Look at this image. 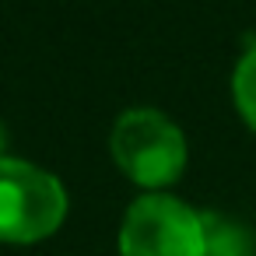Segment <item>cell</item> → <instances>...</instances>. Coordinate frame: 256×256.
Listing matches in <instances>:
<instances>
[{"label":"cell","instance_id":"cell-2","mask_svg":"<svg viewBox=\"0 0 256 256\" xmlns=\"http://www.w3.org/2000/svg\"><path fill=\"white\" fill-rule=\"evenodd\" d=\"M64 214L67 193L53 172L0 158V242H39L60 228Z\"/></svg>","mask_w":256,"mask_h":256},{"label":"cell","instance_id":"cell-1","mask_svg":"<svg viewBox=\"0 0 256 256\" xmlns=\"http://www.w3.org/2000/svg\"><path fill=\"white\" fill-rule=\"evenodd\" d=\"M116 165L140 186H168L186 168V137L158 109H126L109 137Z\"/></svg>","mask_w":256,"mask_h":256},{"label":"cell","instance_id":"cell-4","mask_svg":"<svg viewBox=\"0 0 256 256\" xmlns=\"http://www.w3.org/2000/svg\"><path fill=\"white\" fill-rule=\"evenodd\" d=\"M200 221H204L207 256H249V235L235 221L218 214H200Z\"/></svg>","mask_w":256,"mask_h":256},{"label":"cell","instance_id":"cell-6","mask_svg":"<svg viewBox=\"0 0 256 256\" xmlns=\"http://www.w3.org/2000/svg\"><path fill=\"white\" fill-rule=\"evenodd\" d=\"M0 151H4V126H0ZM0 158H4V154H0Z\"/></svg>","mask_w":256,"mask_h":256},{"label":"cell","instance_id":"cell-3","mask_svg":"<svg viewBox=\"0 0 256 256\" xmlns=\"http://www.w3.org/2000/svg\"><path fill=\"white\" fill-rule=\"evenodd\" d=\"M120 249L123 256H207L204 221L190 204L168 193H148L126 207Z\"/></svg>","mask_w":256,"mask_h":256},{"label":"cell","instance_id":"cell-5","mask_svg":"<svg viewBox=\"0 0 256 256\" xmlns=\"http://www.w3.org/2000/svg\"><path fill=\"white\" fill-rule=\"evenodd\" d=\"M232 92H235V106L242 120L256 130V42H249V50L242 53L235 78H232Z\"/></svg>","mask_w":256,"mask_h":256}]
</instances>
